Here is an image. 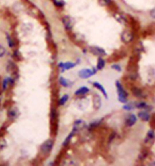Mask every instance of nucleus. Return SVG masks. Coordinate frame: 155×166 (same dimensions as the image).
Instances as JSON below:
<instances>
[{"label":"nucleus","instance_id":"nucleus-35","mask_svg":"<svg viewBox=\"0 0 155 166\" xmlns=\"http://www.w3.org/2000/svg\"><path fill=\"white\" fill-rule=\"evenodd\" d=\"M114 137H115V133H111V136H110V139H109V143H111L113 140L114 139Z\"/></svg>","mask_w":155,"mask_h":166},{"label":"nucleus","instance_id":"nucleus-29","mask_svg":"<svg viewBox=\"0 0 155 166\" xmlns=\"http://www.w3.org/2000/svg\"><path fill=\"white\" fill-rule=\"evenodd\" d=\"M6 54H7V49L2 45H0V58H3Z\"/></svg>","mask_w":155,"mask_h":166},{"label":"nucleus","instance_id":"nucleus-5","mask_svg":"<svg viewBox=\"0 0 155 166\" xmlns=\"http://www.w3.org/2000/svg\"><path fill=\"white\" fill-rule=\"evenodd\" d=\"M7 71H9L10 73L12 75V76L14 77L15 79H17L19 78V68L16 65V63L13 62V61H9L8 62V67H7Z\"/></svg>","mask_w":155,"mask_h":166},{"label":"nucleus","instance_id":"nucleus-30","mask_svg":"<svg viewBox=\"0 0 155 166\" xmlns=\"http://www.w3.org/2000/svg\"><path fill=\"white\" fill-rule=\"evenodd\" d=\"M99 2L103 6H109V5L111 4V0H99Z\"/></svg>","mask_w":155,"mask_h":166},{"label":"nucleus","instance_id":"nucleus-23","mask_svg":"<svg viewBox=\"0 0 155 166\" xmlns=\"http://www.w3.org/2000/svg\"><path fill=\"white\" fill-rule=\"evenodd\" d=\"M52 3L54 4L55 7L57 8H63L65 6V1L64 0H52Z\"/></svg>","mask_w":155,"mask_h":166},{"label":"nucleus","instance_id":"nucleus-26","mask_svg":"<svg viewBox=\"0 0 155 166\" xmlns=\"http://www.w3.org/2000/svg\"><path fill=\"white\" fill-rule=\"evenodd\" d=\"M12 56H13V58H14L15 60H17V61H21V52H19V50H14Z\"/></svg>","mask_w":155,"mask_h":166},{"label":"nucleus","instance_id":"nucleus-20","mask_svg":"<svg viewBox=\"0 0 155 166\" xmlns=\"http://www.w3.org/2000/svg\"><path fill=\"white\" fill-rule=\"evenodd\" d=\"M93 86H94V87H95V88H97L99 91L102 92V94H103L104 96L106 97V99H108V94H107V92H106V90H105V88H104L103 86L101 85L100 83H98V82H94V83H93Z\"/></svg>","mask_w":155,"mask_h":166},{"label":"nucleus","instance_id":"nucleus-8","mask_svg":"<svg viewBox=\"0 0 155 166\" xmlns=\"http://www.w3.org/2000/svg\"><path fill=\"white\" fill-rule=\"evenodd\" d=\"M76 66H77V63H74V62H60V63H58V69H59L61 73L64 71L71 70V69L75 68Z\"/></svg>","mask_w":155,"mask_h":166},{"label":"nucleus","instance_id":"nucleus-9","mask_svg":"<svg viewBox=\"0 0 155 166\" xmlns=\"http://www.w3.org/2000/svg\"><path fill=\"white\" fill-rule=\"evenodd\" d=\"M89 50L92 54L98 56V57H103V56L106 55V51L103 49L102 47H90Z\"/></svg>","mask_w":155,"mask_h":166},{"label":"nucleus","instance_id":"nucleus-1","mask_svg":"<svg viewBox=\"0 0 155 166\" xmlns=\"http://www.w3.org/2000/svg\"><path fill=\"white\" fill-rule=\"evenodd\" d=\"M50 126H52V131L53 132V134H56L57 129H58V113L56 108L52 107L50 109Z\"/></svg>","mask_w":155,"mask_h":166},{"label":"nucleus","instance_id":"nucleus-15","mask_svg":"<svg viewBox=\"0 0 155 166\" xmlns=\"http://www.w3.org/2000/svg\"><path fill=\"white\" fill-rule=\"evenodd\" d=\"M76 133H77V131H76L75 129H73V131H71L70 133H69V135H68V136L65 138V140H64V142H63V145H62V146L64 147V148H65V147H67L68 145H69L70 141H71V140H72L73 136H74V135H75Z\"/></svg>","mask_w":155,"mask_h":166},{"label":"nucleus","instance_id":"nucleus-12","mask_svg":"<svg viewBox=\"0 0 155 166\" xmlns=\"http://www.w3.org/2000/svg\"><path fill=\"white\" fill-rule=\"evenodd\" d=\"M87 93H89V88L86 87V86H83V87H80L75 92V96L76 97H85Z\"/></svg>","mask_w":155,"mask_h":166},{"label":"nucleus","instance_id":"nucleus-10","mask_svg":"<svg viewBox=\"0 0 155 166\" xmlns=\"http://www.w3.org/2000/svg\"><path fill=\"white\" fill-rule=\"evenodd\" d=\"M133 39H134V34L131 31H128V30L124 31L122 33V35H121V40H122L124 43H126V44L132 42Z\"/></svg>","mask_w":155,"mask_h":166},{"label":"nucleus","instance_id":"nucleus-28","mask_svg":"<svg viewBox=\"0 0 155 166\" xmlns=\"http://www.w3.org/2000/svg\"><path fill=\"white\" fill-rule=\"evenodd\" d=\"M147 155H148V151H146V150H143V151H142L141 154L139 155V159L144 160V158H146Z\"/></svg>","mask_w":155,"mask_h":166},{"label":"nucleus","instance_id":"nucleus-19","mask_svg":"<svg viewBox=\"0 0 155 166\" xmlns=\"http://www.w3.org/2000/svg\"><path fill=\"white\" fill-rule=\"evenodd\" d=\"M138 116H139V118L140 119H142L143 121L144 122H147L149 120V118H150V116H149V114L147 113V112L146 111H141V112H139L138 113Z\"/></svg>","mask_w":155,"mask_h":166},{"label":"nucleus","instance_id":"nucleus-21","mask_svg":"<svg viewBox=\"0 0 155 166\" xmlns=\"http://www.w3.org/2000/svg\"><path fill=\"white\" fill-rule=\"evenodd\" d=\"M59 83L60 85L63 86V87H70L71 86V82L68 79H66L65 77H63V76H60L59 77Z\"/></svg>","mask_w":155,"mask_h":166},{"label":"nucleus","instance_id":"nucleus-24","mask_svg":"<svg viewBox=\"0 0 155 166\" xmlns=\"http://www.w3.org/2000/svg\"><path fill=\"white\" fill-rule=\"evenodd\" d=\"M105 60L102 57H99L97 61V70H103L104 67H105Z\"/></svg>","mask_w":155,"mask_h":166},{"label":"nucleus","instance_id":"nucleus-18","mask_svg":"<svg viewBox=\"0 0 155 166\" xmlns=\"http://www.w3.org/2000/svg\"><path fill=\"white\" fill-rule=\"evenodd\" d=\"M132 92H133V95L135 97H137V98H144V93L143 92V90L140 89V88L135 87V88H133Z\"/></svg>","mask_w":155,"mask_h":166},{"label":"nucleus","instance_id":"nucleus-16","mask_svg":"<svg viewBox=\"0 0 155 166\" xmlns=\"http://www.w3.org/2000/svg\"><path fill=\"white\" fill-rule=\"evenodd\" d=\"M136 121H137L136 116H135L134 114H130L128 117H127V119H126V125L128 127H132V126H134V125H135Z\"/></svg>","mask_w":155,"mask_h":166},{"label":"nucleus","instance_id":"nucleus-6","mask_svg":"<svg viewBox=\"0 0 155 166\" xmlns=\"http://www.w3.org/2000/svg\"><path fill=\"white\" fill-rule=\"evenodd\" d=\"M62 23L66 31H71L74 26V20L70 16H64L62 17Z\"/></svg>","mask_w":155,"mask_h":166},{"label":"nucleus","instance_id":"nucleus-22","mask_svg":"<svg viewBox=\"0 0 155 166\" xmlns=\"http://www.w3.org/2000/svg\"><path fill=\"white\" fill-rule=\"evenodd\" d=\"M6 39H7V42H8V45L10 48H15L16 47V44H15V41L12 39V37L10 36V34H6Z\"/></svg>","mask_w":155,"mask_h":166},{"label":"nucleus","instance_id":"nucleus-34","mask_svg":"<svg viewBox=\"0 0 155 166\" xmlns=\"http://www.w3.org/2000/svg\"><path fill=\"white\" fill-rule=\"evenodd\" d=\"M111 68L114 69V70H116L117 71H121V68H120V66H119V65H113V66H111Z\"/></svg>","mask_w":155,"mask_h":166},{"label":"nucleus","instance_id":"nucleus-3","mask_svg":"<svg viewBox=\"0 0 155 166\" xmlns=\"http://www.w3.org/2000/svg\"><path fill=\"white\" fill-rule=\"evenodd\" d=\"M115 86H116V88H117L119 101H120V103H125L126 101H127V96H128V95H127V92L123 89L122 85H121L119 81H116Z\"/></svg>","mask_w":155,"mask_h":166},{"label":"nucleus","instance_id":"nucleus-27","mask_svg":"<svg viewBox=\"0 0 155 166\" xmlns=\"http://www.w3.org/2000/svg\"><path fill=\"white\" fill-rule=\"evenodd\" d=\"M101 122H102V120H97V121L91 123L89 125V127H88V129H95V127H97L99 125L101 124Z\"/></svg>","mask_w":155,"mask_h":166},{"label":"nucleus","instance_id":"nucleus-32","mask_svg":"<svg viewBox=\"0 0 155 166\" xmlns=\"http://www.w3.org/2000/svg\"><path fill=\"white\" fill-rule=\"evenodd\" d=\"M129 78H130L131 80H135V79L137 78V73H136V71L129 73Z\"/></svg>","mask_w":155,"mask_h":166},{"label":"nucleus","instance_id":"nucleus-4","mask_svg":"<svg viewBox=\"0 0 155 166\" xmlns=\"http://www.w3.org/2000/svg\"><path fill=\"white\" fill-rule=\"evenodd\" d=\"M96 73V69H82V70L79 71L78 75L80 76V78L82 79H87L90 76L94 75Z\"/></svg>","mask_w":155,"mask_h":166},{"label":"nucleus","instance_id":"nucleus-36","mask_svg":"<svg viewBox=\"0 0 155 166\" xmlns=\"http://www.w3.org/2000/svg\"><path fill=\"white\" fill-rule=\"evenodd\" d=\"M150 16L153 17V19H155V8L152 9L151 11H150Z\"/></svg>","mask_w":155,"mask_h":166},{"label":"nucleus","instance_id":"nucleus-17","mask_svg":"<svg viewBox=\"0 0 155 166\" xmlns=\"http://www.w3.org/2000/svg\"><path fill=\"white\" fill-rule=\"evenodd\" d=\"M69 98H70V97H69L68 94H65V95H63L61 98L58 99V105H59V106L65 105V104L67 103V101H69Z\"/></svg>","mask_w":155,"mask_h":166},{"label":"nucleus","instance_id":"nucleus-25","mask_svg":"<svg viewBox=\"0 0 155 166\" xmlns=\"http://www.w3.org/2000/svg\"><path fill=\"white\" fill-rule=\"evenodd\" d=\"M8 86H9V80H8V77H6L2 80V84H1L2 91H6L8 89Z\"/></svg>","mask_w":155,"mask_h":166},{"label":"nucleus","instance_id":"nucleus-13","mask_svg":"<svg viewBox=\"0 0 155 166\" xmlns=\"http://www.w3.org/2000/svg\"><path fill=\"white\" fill-rule=\"evenodd\" d=\"M154 139H155V132L154 131L150 129V131L147 132L146 139H144V143H146V144H151V143L154 141Z\"/></svg>","mask_w":155,"mask_h":166},{"label":"nucleus","instance_id":"nucleus-7","mask_svg":"<svg viewBox=\"0 0 155 166\" xmlns=\"http://www.w3.org/2000/svg\"><path fill=\"white\" fill-rule=\"evenodd\" d=\"M19 116V110L15 106H12L7 112V117L10 121H15Z\"/></svg>","mask_w":155,"mask_h":166},{"label":"nucleus","instance_id":"nucleus-31","mask_svg":"<svg viewBox=\"0 0 155 166\" xmlns=\"http://www.w3.org/2000/svg\"><path fill=\"white\" fill-rule=\"evenodd\" d=\"M147 106V104L146 103H144V101H142V103H138L136 104V107H138V108H146Z\"/></svg>","mask_w":155,"mask_h":166},{"label":"nucleus","instance_id":"nucleus-11","mask_svg":"<svg viewBox=\"0 0 155 166\" xmlns=\"http://www.w3.org/2000/svg\"><path fill=\"white\" fill-rule=\"evenodd\" d=\"M85 122L83 121V120H77V121H75V123H74L73 125V129H75L76 131H81V129H85Z\"/></svg>","mask_w":155,"mask_h":166},{"label":"nucleus","instance_id":"nucleus-14","mask_svg":"<svg viewBox=\"0 0 155 166\" xmlns=\"http://www.w3.org/2000/svg\"><path fill=\"white\" fill-rule=\"evenodd\" d=\"M92 101H93V107H94V109H96V110H97V109L100 108L101 105H102V101H101L100 96H99V95H94Z\"/></svg>","mask_w":155,"mask_h":166},{"label":"nucleus","instance_id":"nucleus-2","mask_svg":"<svg viewBox=\"0 0 155 166\" xmlns=\"http://www.w3.org/2000/svg\"><path fill=\"white\" fill-rule=\"evenodd\" d=\"M53 146H54V141H53V139H48L41 145L40 151H41L42 154L47 155L52 152V150L53 149Z\"/></svg>","mask_w":155,"mask_h":166},{"label":"nucleus","instance_id":"nucleus-33","mask_svg":"<svg viewBox=\"0 0 155 166\" xmlns=\"http://www.w3.org/2000/svg\"><path fill=\"white\" fill-rule=\"evenodd\" d=\"M134 107H136V106L132 105V104H129V105H124V106H123V108H124V109H126V110H131V109H133Z\"/></svg>","mask_w":155,"mask_h":166}]
</instances>
